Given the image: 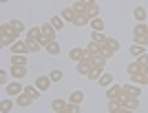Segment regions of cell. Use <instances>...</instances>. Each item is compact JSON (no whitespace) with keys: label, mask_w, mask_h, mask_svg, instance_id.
<instances>
[{"label":"cell","mask_w":148,"mask_h":113,"mask_svg":"<svg viewBox=\"0 0 148 113\" xmlns=\"http://www.w3.org/2000/svg\"><path fill=\"white\" fill-rule=\"evenodd\" d=\"M5 93L9 95V98H18L20 93H25V87H22L18 80H11V82L5 87Z\"/></svg>","instance_id":"cell-1"},{"label":"cell","mask_w":148,"mask_h":113,"mask_svg":"<svg viewBox=\"0 0 148 113\" xmlns=\"http://www.w3.org/2000/svg\"><path fill=\"white\" fill-rule=\"evenodd\" d=\"M119 107L122 109H130V111H137L139 109V98H128V95H122V98H117Z\"/></svg>","instance_id":"cell-2"},{"label":"cell","mask_w":148,"mask_h":113,"mask_svg":"<svg viewBox=\"0 0 148 113\" xmlns=\"http://www.w3.org/2000/svg\"><path fill=\"white\" fill-rule=\"evenodd\" d=\"M93 69V62L88 60V58H84V60H80V62H75V71H77V75H88Z\"/></svg>","instance_id":"cell-3"},{"label":"cell","mask_w":148,"mask_h":113,"mask_svg":"<svg viewBox=\"0 0 148 113\" xmlns=\"http://www.w3.org/2000/svg\"><path fill=\"white\" fill-rule=\"evenodd\" d=\"M122 95H124L122 84H115V82H113L111 87L106 89V100H117V98H122Z\"/></svg>","instance_id":"cell-4"},{"label":"cell","mask_w":148,"mask_h":113,"mask_svg":"<svg viewBox=\"0 0 148 113\" xmlns=\"http://www.w3.org/2000/svg\"><path fill=\"white\" fill-rule=\"evenodd\" d=\"M122 89H124V95H128V98H139L142 95V87L139 84H122Z\"/></svg>","instance_id":"cell-5"},{"label":"cell","mask_w":148,"mask_h":113,"mask_svg":"<svg viewBox=\"0 0 148 113\" xmlns=\"http://www.w3.org/2000/svg\"><path fill=\"white\" fill-rule=\"evenodd\" d=\"M18 38H20V33H16V31L5 33V36H0V47H11V44L18 42Z\"/></svg>","instance_id":"cell-6"},{"label":"cell","mask_w":148,"mask_h":113,"mask_svg":"<svg viewBox=\"0 0 148 113\" xmlns=\"http://www.w3.org/2000/svg\"><path fill=\"white\" fill-rule=\"evenodd\" d=\"M53 84V80H51L49 75H38V80H36V87L42 91V93H47L49 91V87Z\"/></svg>","instance_id":"cell-7"},{"label":"cell","mask_w":148,"mask_h":113,"mask_svg":"<svg viewBox=\"0 0 148 113\" xmlns=\"http://www.w3.org/2000/svg\"><path fill=\"white\" fill-rule=\"evenodd\" d=\"M69 58H71L73 62H80V60H84V58H86V51L80 49V47H73V49L69 51Z\"/></svg>","instance_id":"cell-8"},{"label":"cell","mask_w":148,"mask_h":113,"mask_svg":"<svg viewBox=\"0 0 148 113\" xmlns=\"http://www.w3.org/2000/svg\"><path fill=\"white\" fill-rule=\"evenodd\" d=\"M40 29H42V36L47 38V40H56V33H58V31L53 29V25H51V22H44Z\"/></svg>","instance_id":"cell-9"},{"label":"cell","mask_w":148,"mask_h":113,"mask_svg":"<svg viewBox=\"0 0 148 113\" xmlns=\"http://www.w3.org/2000/svg\"><path fill=\"white\" fill-rule=\"evenodd\" d=\"M9 73L13 75V80H20V78H25V75H27V67H18V64H11Z\"/></svg>","instance_id":"cell-10"},{"label":"cell","mask_w":148,"mask_h":113,"mask_svg":"<svg viewBox=\"0 0 148 113\" xmlns=\"http://www.w3.org/2000/svg\"><path fill=\"white\" fill-rule=\"evenodd\" d=\"M9 62H11V64H18V67H27V53H11Z\"/></svg>","instance_id":"cell-11"},{"label":"cell","mask_w":148,"mask_h":113,"mask_svg":"<svg viewBox=\"0 0 148 113\" xmlns=\"http://www.w3.org/2000/svg\"><path fill=\"white\" fill-rule=\"evenodd\" d=\"M75 16H77V13H75L73 5H71V7H64V9H62V20H64V22H73Z\"/></svg>","instance_id":"cell-12"},{"label":"cell","mask_w":148,"mask_h":113,"mask_svg":"<svg viewBox=\"0 0 148 113\" xmlns=\"http://www.w3.org/2000/svg\"><path fill=\"white\" fill-rule=\"evenodd\" d=\"M25 93L29 95L31 100H38V98L42 95V91H40V89H38L36 84H27V87H25Z\"/></svg>","instance_id":"cell-13"},{"label":"cell","mask_w":148,"mask_h":113,"mask_svg":"<svg viewBox=\"0 0 148 113\" xmlns=\"http://www.w3.org/2000/svg\"><path fill=\"white\" fill-rule=\"evenodd\" d=\"M133 16H135V22H146L148 11L144 9V7H135V9H133Z\"/></svg>","instance_id":"cell-14"},{"label":"cell","mask_w":148,"mask_h":113,"mask_svg":"<svg viewBox=\"0 0 148 113\" xmlns=\"http://www.w3.org/2000/svg\"><path fill=\"white\" fill-rule=\"evenodd\" d=\"M11 53H29V47H27V40H18L16 44H11Z\"/></svg>","instance_id":"cell-15"},{"label":"cell","mask_w":148,"mask_h":113,"mask_svg":"<svg viewBox=\"0 0 148 113\" xmlns=\"http://www.w3.org/2000/svg\"><path fill=\"white\" fill-rule=\"evenodd\" d=\"M91 42L106 44V42H108V36H104V31H91Z\"/></svg>","instance_id":"cell-16"},{"label":"cell","mask_w":148,"mask_h":113,"mask_svg":"<svg viewBox=\"0 0 148 113\" xmlns=\"http://www.w3.org/2000/svg\"><path fill=\"white\" fill-rule=\"evenodd\" d=\"M42 38V29L40 27H29L27 29V40H40Z\"/></svg>","instance_id":"cell-17"},{"label":"cell","mask_w":148,"mask_h":113,"mask_svg":"<svg viewBox=\"0 0 148 113\" xmlns=\"http://www.w3.org/2000/svg\"><path fill=\"white\" fill-rule=\"evenodd\" d=\"M60 42H58V40H51L49 44H47V47H44V51H47V53H49V56H58V53H60Z\"/></svg>","instance_id":"cell-18"},{"label":"cell","mask_w":148,"mask_h":113,"mask_svg":"<svg viewBox=\"0 0 148 113\" xmlns=\"http://www.w3.org/2000/svg\"><path fill=\"white\" fill-rule=\"evenodd\" d=\"M9 25H11V31H16V33H25L27 31V25L22 20H9Z\"/></svg>","instance_id":"cell-19"},{"label":"cell","mask_w":148,"mask_h":113,"mask_svg":"<svg viewBox=\"0 0 148 113\" xmlns=\"http://www.w3.org/2000/svg\"><path fill=\"white\" fill-rule=\"evenodd\" d=\"M31 102H33V100H31V98H29L27 93H20L18 98H16V104H18L20 109H27V107L31 104Z\"/></svg>","instance_id":"cell-20"},{"label":"cell","mask_w":148,"mask_h":113,"mask_svg":"<svg viewBox=\"0 0 148 113\" xmlns=\"http://www.w3.org/2000/svg\"><path fill=\"white\" fill-rule=\"evenodd\" d=\"M69 102L71 104H82L84 102V91H73V93L69 95Z\"/></svg>","instance_id":"cell-21"},{"label":"cell","mask_w":148,"mask_h":113,"mask_svg":"<svg viewBox=\"0 0 148 113\" xmlns=\"http://www.w3.org/2000/svg\"><path fill=\"white\" fill-rule=\"evenodd\" d=\"M13 107H16V102H13L11 98H5V100L0 102V113H9Z\"/></svg>","instance_id":"cell-22"},{"label":"cell","mask_w":148,"mask_h":113,"mask_svg":"<svg viewBox=\"0 0 148 113\" xmlns=\"http://www.w3.org/2000/svg\"><path fill=\"white\" fill-rule=\"evenodd\" d=\"M97 84H99V87H104V89H108V87L113 84V75H111V73H106V71H104V73H102V78L97 80Z\"/></svg>","instance_id":"cell-23"},{"label":"cell","mask_w":148,"mask_h":113,"mask_svg":"<svg viewBox=\"0 0 148 113\" xmlns=\"http://www.w3.org/2000/svg\"><path fill=\"white\" fill-rule=\"evenodd\" d=\"M144 53H146V47H142V44H130V56L133 58H139V56H144Z\"/></svg>","instance_id":"cell-24"},{"label":"cell","mask_w":148,"mask_h":113,"mask_svg":"<svg viewBox=\"0 0 148 113\" xmlns=\"http://www.w3.org/2000/svg\"><path fill=\"white\" fill-rule=\"evenodd\" d=\"M146 27H148V22H135V25H133V36H144V33H146Z\"/></svg>","instance_id":"cell-25"},{"label":"cell","mask_w":148,"mask_h":113,"mask_svg":"<svg viewBox=\"0 0 148 113\" xmlns=\"http://www.w3.org/2000/svg\"><path fill=\"white\" fill-rule=\"evenodd\" d=\"M88 25H91V31H104V20L102 18H93Z\"/></svg>","instance_id":"cell-26"},{"label":"cell","mask_w":148,"mask_h":113,"mask_svg":"<svg viewBox=\"0 0 148 113\" xmlns=\"http://www.w3.org/2000/svg\"><path fill=\"white\" fill-rule=\"evenodd\" d=\"M126 73H128V75H133V73H142V64L137 62V60H133V62L126 67Z\"/></svg>","instance_id":"cell-27"},{"label":"cell","mask_w":148,"mask_h":113,"mask_svg":"<svg viewBox=\"0 0 148 113\" xmlns=\"http://www.w3.org/2000/svg\"><path fill=\"white\" fill-rule=\"evenodd\" d=\"M49 22L53 25V29H56V31H62V29H64V20H62V16H53Z\"/></svg>","instance_id":"cell-28"},{"label":"cell","mask_w":148,"mask_h":113,"mask_svg":"<svg viewBox=\"0 0 148 113\" xmlns=\"http://www.w3.org/2000/svg\"><path fill=\"white\" fill-rule=\"evenodd\" d=\"M66 104H69V100H60V98H56V100L51 102V109H53V111H62V109H66Z\"/></svg>","instance_id":"cell-29"},{"label":"cell","mask_w":148,"mask_h":113,"mask_svg":"<svg viewBox=\"0 0 148 113\" xmlns=\"http://www.w3.org/2000/svg\"><path fill=\"white\" fill-rule=\"evenodd\" d=\"M86 18H88V20H93V18H99V5L86 7Z\"/></svg>","instance_id":"cell-30"},{"label":"cell","mask_w":148,"mask_h":113,"mask_svg":"<svg viewBox=\"0 0 148 113\" xmlns=\"http://www.w3.org/2000/svg\"><path fill=\"white\" fill-rule=\"evenodd\" d=\"M130 82H133V84H139V87L146 84V73H133L130 75Z\"/></svg>","instance_id":"cell-31"},{"label":"cell","mask_w":148,"mask_h":113,"mask_svg":"<svg viewBox=\"0 0 148 113\" xmlns=\"http://www.w3.org/2000/svg\"><path fill=\"white\" fill-rule=\"evenodd\" d=\"M27 47H29V53H38L40 49H44V47L38 42V40H27Z\"/></svg>","instance_id":"cell-32"},{"label":"cell","mask_w":148,"mask_h":113,"mask_svg":"<svg viewBox=\"0 0 148 113\" xmlns=\"http://www.w3.org/2000/svg\"><path fill=\"white\" fill-rule=\"evenodd\" d=\"M102 73H104V69H97V67H93L91 73H88L86 78H88V80H93V82H97L99 78H102Z\"/></svg>","instance_id":"cell-33"},{"label":"cell","mask_w":148,"mask_h":113,"mask_svg":"<svg viewBox=\"0 0 148 113\" xmlns=\"http://www.w3.org/2000/svg\"><path fill=\"white\" fill-rule=\"evenodd\" d=\"M99 53H102V56H104L106 60H108V58H113V56H115V51H113L111 47H108V44H99Z\"/></svg>","instance_id":"cell-34"},{"label":"cell","mask_w":148,"mask_h":113,"mask_svg":"<svg viewBox=\"0 0 148 113\" xmlns=\"http://www.w3.org/2000/svg\"><path fill=\"white\" fill-rule=\"evenodd\" d=\"M49 78H51L53 82H62V78H64V71H62V69H53V71L49 73Z\"/></svg>","instance_id":"cell-35"},{"label":"cell","mask_w":148,"mask_h":113,"mask_svg":"<svg viewBox=\"0 0 148 113\" xmlns=\"http://www.w3.org/2000/svg\"><path fill=\"white\" fill-rule=\"evenodd\" d=\"M88 22H91V20H88L86 16H75V20H73V25L77 27V29H80V27H86Z\"/></svg>","instance_id":"cell-36"},{"label":"cell","mask_w":148,"mask_h":113,"mask_svg":"<svg viewBox=\"0 0 148 113\" xmlns=\"http://www.w3.org/2000/svg\"><path fill=\"white\" fill-rule=\"evenodd\" d=\"M122 111V107H119L117 100H108V113H119Z\"/></svg>","instance_id":"cell-37"},{"label":"cell","mask_w":148,"mask_h":113,"mask_svg":"<svg viewBox=\"0 0 148 113\" xmlns=\"http://www.w3.org/2000/svg\"><path fill=\"white\" fill-rule=\"evenodd\" d=\"M133 42L135 44H142V47H146L148 44V36L144 33V36H133Z\"/></svg>","instance_id":"cell-38"},{"label":"cell","mask_w":148,"mask_h":113,"mask_svg":"<svg viewBox=\"0 0 148 113\" xmlns=\"http://www.w3.org/2000/svg\"><path fill=\"white\" fill-rule=\"evenodd\" d=\"M106 44H108V47H111V49L115 51V53H117V51L122 49V44H119V40H115V38H108V42H106Z\"/></svg>","instance_id":"cell-39"},{"label":"cell","mask_w":148,"mask_h":113,"mask_svg":"<svg viewBox=\"0 0 148 113\" xmlns=\"http://www.w3.org/2000/svg\"><path fill=\"white\" fill-rule=\"evenodd\" d=\"M0 84H2V87H7V84H9V73H7L5 69L0 71Z\"/></svg>","instance_id":"cell-40"},{"label":"cell","mask_w":148,"mask_h":113,"mask_svg":"<svg viewBox=\"0 0 148 113\" xmlns=\"http://www.w3.org/2000/svg\"><path fill=\"white\" fill-rule=\"evenodd\" d=\"M66 113H80V104H66Z\"/></svg>","instance_id":"cell-41"},{"label":"cell","mask_w":148,"mask_h":113,"mask_svg":"<svg viewBox=\"0 0 148 113\" xmlns=\"http://www.w3.org/2000/svg\"><path fill=\"white\" fill-rule=\"evenodd\" d=\"M135 60H137V62H139V64H142V67H146V64H148V53H144V56L135 58Z\"/></svg>","instance_id":"cell-42"},{"label":"cell","mask_w":148,"mask_h":113,"mask_svg":"<svg viewBox=\"0 0 148 113\" xmlns=\"http://www.w3.org/2000/svg\"><path fill=\"white\" fill-rule=\"evenodd\" d=\"M80 2H82V5H84V7H93V5H97L95 0H80Z\"/></svg>","instance_id":"cell-43"},{"label":"cell","mask_w":148,"mask_h":113,"mask_svg":"<svg viewBox=\"0 0 148 113\" xmlns=\"http://www.w3.org/2000/svg\"><path fill=\"white\" fill-rule=\"evenodd\" d=\"M119 113H135V111H130V109H122Z\"/></svg>","instance_id":"cell-44"},{"label":"cell","mask_w":148,"mask_h":113,"mask_svg":"<svg viewBox=\"0 0 148 113\" xmlns=\"http://www.w3.org/2000/svg\"><path fill=\"white\" fill-rule=\"evenodd\" d=\"M142 73H146V75H148V64H146V67H142Z\"/></svg>","instance_id":"cell-45"},{"label":"cell","mask_w":148,"mask_h":113,"mask_svg":"<svg viewBox=\"0 0 148 113\" xmlns=\"http://www.w3.org/2000/svg\"><path fill=\"white\" fill-rule=\"evenodd\" d=\"M53 113H66V109H62V111H53Z\"/></svg>","instance_id":"cell-46"},{"label":"cell","mask_w":148,"mask_h":113,"mask_svg":"<svg viewBox=\"0 0 148 113\" xmlns=\"http://www.w3.org/2000/svg\"><path fill=\"white\" fill-rule=\"evenodd\" d=\"M0 2H2V5H7V2H9V0H0Z\"/></svg>","instance_id":"cell-47"},{"label":"cell","mask_w":148,"mask_h":113,"mask_svg":"<svg viewBox=\"0 0 148 113\" xmlns=\"http://www.w3.org/2000/svg\"><path fill=\"white\" fill-rule=\"evenodd\" d=\"M146 84H148V75H146Z\"/></svg>","instance_id":"cell-48"},{"label":"cell","mask_w":148,"mask_h":113,"mask_svg":"<svg viewBox=\"0 0 148 113\" xmlns=\"http://www.w3.org/2000/svg\"><path fill=\"white\" fill-rule=\"evenodd\" d=\"M146 36H148V27H146Z\"/></svg>","instance_id":"cell-49"}]
</instances>
